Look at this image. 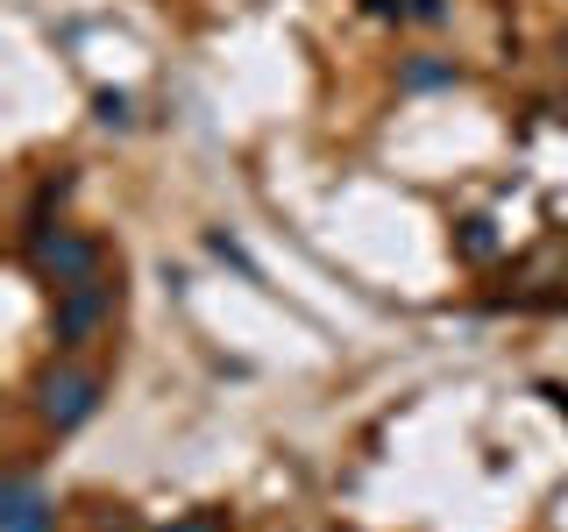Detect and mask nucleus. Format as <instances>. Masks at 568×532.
<instances>
[{
    "label": "nucleus",
    "instance_id": "423d86ee",
    "mask_svg": "<svg viewBox=\"0 0 568 532\" xmlns=\"http://www.w3.org/2000/svg\"><path fill=\"white\" fill-rule=\"evenodd\" d=\"M462 248H469V256H490V221H462Z\"/></svg>",
    "mask_w": 568,
    "mask_h": 532
},
{
    "label": "nucleus",
    "instance_id": "7ed1b4c3",
    "mask_svg": "<svg viewBox=\"0 0 568 532\" xmlns=\"http://www.w3.org/2000/svg\"><path fill=\"white\" fill-rule=\"evenodd\" d=\"M114 284H106V277H85V284H64V291H58V313H50V341H58L64 355L71 348H85V341H93V334L106 327V319H114Z\"/></svg>",
    "mask_w": 568,
    "mask_h": 532
},
{
    "label": "nucleus",
    "instance_id": "f257e3e1",
    "mask_svg": "<svg viewBox=\"0 0 568 532\" xmlns=\"http://www.w3.org/2000/svg\"><path fill=\"white\" fill-rule=\"evenodd\" d=\"M22 256H29V270L43 277V284H85V277H100V256L106 248L93 235H79V227H29L22 235Z\"/></svg>",
    "mask_w": 568,
    "mask_h": 532
},
{
    "label": "nucleus",
    "instance_id": "9d476101",
    "mask_svg": "<svg viewBox=\"0 0 568 532\" xmlns=\"http://www.w3.org/2000/svg\"><path fill=\"white\" fill-rule=\"evenodd\" d=\"M413 22H448V0H413Z\"/></svg>",
    "mask_w": 568,
    "mask_h": 532
},
{
    "label": "nucleus",
    "instance_id": "f03ea898",
    "mask_svg": "<svg viewBox=\"0 0 568 532\" xmlns=\"http://www.w3.org/2000/svg\"><path fill=\"white\" fill-rule=\"evenodd\" d=\"M93 412H100V377H93V369L58 362V369L36 377V419H43L50 433H71V426H85Z\"/></svg>",
    "mask_w": 568,
    "mask_h": 532
},
{
    "label": "nucleus",
    "instance_id": "0eeeda50",
    "mask_svg": "<svg viewBox=\"0 0 568 532\" xmlns=\"http://www.w3.org/2000/svg\"><path fill=\"white\" fill-rule=\"evenodd\" d=\"M455 79V64H413L405 71V85H448Z\"/></svg>",
    "mask_w": 568,
    "mask_h": 532
},
{
    "label": "nucleus",
    "instance_id": "20e7f679",
    "mask_svg": "<svg viewBox=\"0 0 568 532\" xmlns=\"http://www.w3.org/2000/svg\"><path fill=\"white\" fill-rule=\"evenodd\" d=\"M0 532H50V497L29 475H8L0 490Z\"/></svg>",
    "mask_w": 568,
    "mask_h": 532
},
{
    "label": "nucleus",
    "instance_id": "1a4fd4ad",
    "mask_svg": "<svg viewBox=\"0 0 568 532\" xmlns=\"http://www.w3.org/2000/svg\"><path fill=\"white\" fill-rule=\"evenodd\" d=\"M171 532H227V525H221V519H213V511H192V519H178Z\"/></svg>",
    "mask_w": 568,
    "mask_h": 532
},
{
    "label": "nucleus",
    "instance_id": "39448f33",
    "mask_svg": "<svg viewBox=\"0 0 568 532\" xmlns=\"http://www.w3.org/2000/svg\"><path fill=\"white\" fill-rule=\"evenodd\" d=\"M64 200H71V171L43 177V185H36V200H29V221H22V235H29V227H50V206H64Z\"/></svg>",
    "mask_w": 568,
    "mask_h": 532
},
{
    "label": "nucleus",
    "instance_id": "6e6552de",
    "mask_svg": "<svg viewBox=\"0 0 568 532\" xmlns=\"http://www.w3.org/2000/svg\"><path fill=\"white\" fill-rule=\"evenodd\" d=\"M100 121H106V129H129V100H121V93H100Z\"/></svg>",
    "mask_w": 568,
    "mask_h": 532
}]
</instances>
